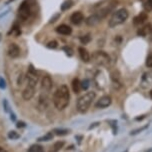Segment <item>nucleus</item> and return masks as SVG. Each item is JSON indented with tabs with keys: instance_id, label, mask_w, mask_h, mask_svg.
I'll return each instance as SVG.
<instances>
[{
	"instance_id": "f257e3e1",
	"label": "nucleus",
	"mask_w": 152,
	"mask_h": 152,
	"mask_svg": "<svg viewBox=\"0 0 152 152\" xmlns=\"http://www.w3.org/2000/svg\"><path fill=\"white\" fill-rule=\"evenodd\" d=\"M70 101V92L65 84L59 86L53 94V103L58 110H64Z\"/></svg>"
},
{
	"instance_id": "f03ea898",
	"label": "nucleus",
	"mask_w": 152,
	"mask_h": 152,
	"mask_svg": "<svg viewBox=\"0 0 152 152\" xmlns=\"http://www.w3.org/2000/svg\"><path fill=\"white\" fill-rule=\"evenodd\" d=\"M116 5H117V2L112 1L111 3L106 5L105 7H103V8H101V9H99L98 11H96V12L94 13V14H92V15L89 16V17L87 18V20H86V24L89 25V26L96 25L97 23H99L100 21L102 20V19H104L111 11H112V10L114 9V7H115Z\"/></svg>"
},
{
	"instance_id": "7ed1b4c3",
	"label": "nucleus",
	"mask_w": 152,
	"mask_h": 152,
	"mask_svg": "<svg viewBox=\"0 0 152 152\" xmlns=\"http://www.w3.org/2000/svg\"><path fill=\"white\" fill-rule=\"evenodd\" d=\"M95 92L93 91H89L86 92L85 94L82 95L81 97H79L77 100V103H76V108L79 111L80 113H85L86 111L89 109L91 103L93 102V100L95 99Z\"/></svg>"
},
{
	"instance_id": "20e7f679",
	"label": "nucleus",
	"mask_w": 152,
	"mask_h": 152,
	"mask_svg": "<svg viewBox=\"0 0 152 152\" xmlns=\"http://www.w3.org/2000/svg\"><path fill=\"white\" fill-rule=\"evenodd\" d=\"M128 16H129L128 11H127L126 9H124V8H121V9H119L113 13L109 22H108V25H109V27H111V28H114V27L125 22L127 20V18H128Z\"/></svg>"
},
{
	"instance_id": "39448f33",
	"label": "nucleus",
	"mask_w": 152,
	"mask_h": 152,
	"mask_svg": "<svg viewBox=\"0 0 152 152\" xmlns=\"http://www.w3.org/2000/svg\"><path fill=\"white\" fill-rule=\"evenodd\" d=\"M92 61L99 66L108 67L110 65V57L104 51H96L92 55Z\"/></svg>"
},
{
	"instance_id": "423d86ee",
	"label": "nucleus",
	"mask_w": 152,
	"mask_h": 152,
	"mask_svg": "<svg viewBox=\"0 0 152 152\" xmlns=\"http://www.w3.org/2000/svg\"><path fill=\"white\" fill-rule=\"evenodd\" d=\"M31 5L29 3L28 0H25L20 4V6L18 8V17L22 21H25L26 19L29 18V16L31 14Z\"/></svg>"
},
{
	"instance_id": "0eeeda50",
	"label": "nucleus",
	"mask_w": 152,
	"mask_h": 152,
	"mask_svg": "<svg viewBox=\"0 0 152 152\" xmlns=\"http://www.w3.org/2000/svg\"><path fill=\"white\" fill-rule=\"evenodd\" d=\"M26 79H27V85L36 87L38 80H39V76H38L37 72L35 71V69L33 68L32 65L29 66L28 72H27V75H26Z\"/></svg>"
},
{
	"instance_id": "6e6552de",
	"label": "nucleus",
	"mask_w": 152,
	"mask_h": 152,
	"mask_svg": "<svg viewBox=\"0 0 152 152\" xmlns=\"http://www.w3.org/2000/svg\"><path fill=\"white\" fill-rule=\"evenodd\" d=\"M140 86L143 89H148L152 87V69L149 71L145 72L141 77L140 81Z\"/></svg>"
},
{
	"instance_id": "1a4fd4ad",
	"label": "nucleus",
	"mask_w": 152,
	"mask_h": 152,
	"mask_svg": "<svg viewBox=\"0 0 152 152\" xmlns=\"http://www.w3.org/2000/svg\"><path fill=\"white\" fill-rule=\"evenodd\" d=\"M112 102V99H111L110 96L108 95H105V96H102L98 101L95 103V107L96 108H100V109H103V108H106L111 104Z\"/></svg>"
},
{
	"instance_id": "9d476101",
	"label": "nucleus",
	"mask_w": 152,
	"mask_h": 152,
	"mask_svg": "<svg viewBox=\"0 0 152 152\" xmlns=\"http://www.w3.org/2000/svg\"><path fill=\"white\" fill-rule=\"evenodd\" d=\"M53 86V81L50 78V76L46 75L41 80V89L45 92H49Z\"/></svg>"
},
{
	"instance_id": "9b49d317",
	"label": "nucleus",
	"mask_w": 152,
	"mask_h": 152,
	"mask_svg": "<svg viewBox=\"0 0 152 152\" xmlns=\"http://www.w3.org/2000/svg\"><path fill=\"white\" fill-rule=\"evenodd\" d=\"M8 55L10 57H12V58H17V57L20 55V48H19V46L17 44H15V43H11V44L9 45V47H8Z\"/></svg>"
},
{
	"instance_id": "f8f14e48",
	"label": "nucleus",
	"mask_w": 152,
	"mask_h": 152,
	"mask_svg": "<svg viewBox=\"0 0 152 152\" xmlns=\"http://www.w3.org/2000/svg\"><path fill=\"white\" fill-rule=\"evenodd\" d=\"M35 94V87L33 86H30V85H27L26 88L24 89L23 92H22V97L24 100H30L32 99V97L34 96Z\"/></svg>"
},
{
	"instance_id": "ddd939ff",
	"label": "nucleus",
	"mask_w": 152,
	"mask_h": 152,
	"mask_svg": "<svg viewBox=\"0 0 152 152\" xmlns=\"http://www.w3.org/2000/svg\"><path fill=\"white\" fill-rule=\"evenodd\" d=\"M83 20H84V16L80 11H76L70 16V21L73 24H75V25H78L81 22H83Z\"/></svg>"
},
{
	"instance_id": "4468645a",
	"label": "nucleus",
	"mask_w": 152,
	"mask_h": 152,
	"mask_svg": "<svg viewBox=\"0 0 152 152\" xmlns=\"http://www.w3.org/2000/svg\"><path fill=\"white\" fill-rule=\"evenodd\" d=\"M56 32L61 35H70L72 33L71 27L66 25V24H61V25L56 27Z\"/></svg>"
},
{
	"instance_id": "2eb2a0df",
	"label": "nucleus",
	"mask_w": 152,
	"mask_h": 152,
	"mask_svg": "<svg viewBox=\"0 0 152 152\" xmlns=\"http://www.w3.org/2000/svg\"><path fill=\"white\" fill-rule=\"evenodd\" d=\"M152 33V25L151 24H146L145 26H143L142 28H140L139 30L137 31V34L139 36H142V37H146L148 36L149 34Z\"/></svg>"
},
{
	"instance_id": "dca6fc26",
	"label": "nucleus",
	"mask_w": 152,
	"mask_h": 152,
	"mask_svg": "<svg viewBox=\"0 0 152 152\" xmlns=\"http://www.w3.org/2000/svg\"><path fill=\"white\" fill-rule=\"evenodd\" d=\"M78 52H79V56H80V58H81V60H82V61H84V62H89V61H90V59H91L90 54H89V52L84 47L78 48Z\"/></svg>"
},
{
	"instance_id": "f3484780",
	"label": "nucleus",
	"mask_w": 152,
	"mask_h": 152,
	"mask_svg": "<svg viewBox=\"0 0 152 152\" xmlns=\"http://www.w3.org/2000/svg\"><path fill=\"white\" fill-rule=\"evenodd\" d=\"M147 18H148V15L146 14L145 12H141L139 15H137L136 17L134 18L133 23H134V25H141V24H143L147 20Z\"/></svg>"
},
{
	"instance_id": "a211bd4d",
	"label": "nucleus",
	"mask_w": 152,
	"mask_h": 152,
	"mask_svg": "<svg viewBox=\"0 0 152 152\" xmlns=\"http://www.w3.org/2000/svg\"><path fill=\"white\" fill-rule=\"evenodd\" d=\"M111 79H112L113 83L116 84L117 86H122V81H121V76L119 74L117 70H114L113 72H111Z\"/></svg>"
},
{
	"instance_id": "6ab92c4d",
	"label": "nucleus",
	"mask_w": 152,
	"mask_h": 152,
	"mask_svg": "<svg viewBox=\"0 0 152 152\" xmlns=\"http://www.w3.org/2000/svg\"><path fill=\"white\" fill-rule=\"evenodd\" d=\"M72 89H73V91H74V93H79L80 90L82 89V88H81V82L79 81L78 78L73 79V81H72Z\"/></svg>"
},
{
	"instance_id": "aec40b11",
	"label": "nucleus",
	"mask_w": 152,
	"mask_h": 152,
	"mask_svg": "<svg viewBox=\"0 0 152 152\" xmlns=\"http://www.w3.org/2000/svg\"><path fill=\"white\" fill-rule=\"evenodd\" d=\"M53 137H54V134H53V132H48L47 134H45V135H43L42 137H39L38 138V141H40V142H46V141H50V140H52L53 139Z\"/></svg>"
},
{
	"instance_id": "412c9836",
	"label": "nucleus",
	"mask_w": 152,
	"mask_h": 152,
	"mask_svg": "<svg viewBox=\"0 0 152 152\" xmlns=\"http://www.w3.org/2000/svg\"><path fill=\"white\" fill-rule=\"evenodd\" d=\"M64 146V141H57L54 143L53 147H52V152H58L60 149L63 148Z\"/></svg>"
},
{
	"instance_id": "4be33fe9",
	"label": "nucleus",
	"mask_w": 152,
	"mask_h": 152,
	"mask_svg": "<svg viewBox=\"0 0 152 152\" xmlns=\"http://www.w3.org/2000/svg\"><path fill=\"white\" fill-rule=\"evenodd\" d=\"M73 5V1L72 0H65L63 3L61 4V10L62 11H65V10H68L70 7Z\"/></svg>"
},
{
	"instance_id": "5701e85b",
	"label": "nucleus",
	"mask_w": 152,
	"mask_h": 152,
	"mask_svg": "<svg viewBox=\"0 0 152 152\" xmlns=\"http://www.w3.org/2000/svg\"><path fill=\"white\" fill-rule=\"evenodd\" d=\"M143 8H144L145 11H152V0H145L143 2Z\"/></svg>"
},
{
	"instance_id": "b1692460",
	"label": "nucleus",
	"mask_w": 152,
	"mask_h": 152,
	"mask_svg": "<svg viewBox=\"0 0 152 152\" xmlns=\"http://www.w3.org/2000/svg\"><path fill=\"white\" fill-rule=\"evenodd\" d=\"M28 152H44L43 151V147L40 145H32L30 148L28 149Z\"/></svg>"
},
{
	"instance_id": "393cba45",
	"label": "nucleus",
	"mask_w": 152,
	"mask_h": 152,
	"mask_svg": "<svg viewBox=\"0 0 152 152\" xmlns=\"http://www.w3.org/2000/svg\"><path fill=\"white\" fill-rule=\"evenodd\" d=\"M53 132L55 133L56 135H60V136H62V135L68 134V133H69V130H67V129H55Z\"/></svg>"
},
{
	"instance_id": "a878e982",
	"label": "nucleus",
	"mask_w": 152,
	"mask_h": 152,
	"mask_svg": "<svg viewBox=\"0 0 152 152\" xmlns=\"http://www.w3.org/2000/svg\"><path fill=\"white\" fill-rule=\"evenodd\" d=\"M8 137H9L10 139H18V138L20 137V135L16 131H10L8 133Z\"/></svg>"
},
{
	"instance_id": "bb28decb",
	"label": "nucleus",
	"mask_w": 152,
	"mask_h": 152,
	"mask_svg": "<svg viewBox=\"0 0 152 152\" xmlns=\"http://www.w3.org/2000/svg\"><path fill=\"white\" fill-rule=\"evenodd\" d=\"M146 66L148 68H152V53H150L146 58Z\"/></svg>"
},
{
	"instance_id": "cd10ccee",
	"label": "nucleus",
	"mask_w": 152,
	"mask_h": 152,
	"mask_svg": "<svg viewBox=\"0 0 152 152\" xmlns=\"http://www.w3.org/2000/svg\"><path fill=\"white\" fill-rule=\"evenodd\" d=\"M90 36L89 35H85V36H83V37H81L80 38V41H81V43L82 44H87V43L90 41Z\"/></svg>"
},
{
	"instance_id": "c85d7f7f",
	"label": "nucleus",
	"mask_w": 152,
	"mask_h": 152,
	"mask_svg": "<svg viewBox=\"0 0 152 152\" xmlns=\"http://www.w3.org/2000/svg\"><path fill=\"white\" fill-rule=\"evenodd\" d=\"M89 87V81L87 79L83 80L82 82H81V88L84 89V90H86Z\"/></svg>"
},
{
	"instance_id": "c756f323",
	"label": "nucleus",
	"mask_w": 152,
	"mask_h": 152,
	"mask_svg": "<svg viewBox=\"0 0 152 152\" xmlns=\"http://www.w3.org/2000/svg\"><path fill=\"white\" fill-rule=\"evenodd\" d=\"M46 46H47L48 48H50V49H54V48H56L57 46H58V44H57L56 41H50V42H48V44Z\"/></svg>"
},
{
	"instance_id": "7c9ffc66",
	"label": "nucleus",
	"mask_w": 152,
	"mask_h": 152,
	"mask_svg": "<svg viewBox=\"0 0 152 152\" xmlns=\"http://www.w3.org/2000/svg\"><path fill=\"white\" fill-rule=\"evenodd\" d=\"M146 128H148V125H145V126H143V127H141V128H139V129H136V130H134L133 132H131V135L133 134H137V133H139V132H141V131H143V130H145Z\"/></svg>"
},
{
	"instance_id": "2f4dec72",
	"label": "nucleus",
	"mask_w": 152,
	"mask_h": 152,
	"mask_svg": "<svg viewBox=\"0 0 152 152\" xmlns=\"http://www.w3.org/2000/svg\"><path fill=\"white\" fill-rule=\"evenodd\" d=\"M6 87V85H5V81H4V79L2 77H0V88H5Z\"/></svg>"
},
{
	"instance_id": "473e14b6",
	"label": "nucleus",
	"mask_w": 152,
	"mask_h": 152,
	"mask_svg": "<svg viewBox=\"0 0 152 152\" xmlns=\"http://www.w3.org/2000/svg\"><path fill=\"white\" fill-rule=\"evenodd\" d=\"M3 104H5V111H8V103H7V100H4Z\"/></svg>"
},
{
	"instance_id": "72a5a7b5",
	"label": "nucleus",
	"mask_w": 152,
	"mask_h": 152,
	"mask_svg": "<svg viewBox=\"0 0 152 152\" xmlns=\"http://www.w3.org/2000/svg\"><path fill=\"white\" fill-rule=\"evenodd\" d=\"M24 126H25V125H24L23 122H19L18 125H17V127H24Z\"/></svg>"
},
{
	"instance_id": "f704fd0d",
	"label": "nucleus",
	"mask_w": 152,
	"mask_h": 152,
	"mask_svg": "<svg viewBox=\"0 0 152 152\" xmlns=\"http://www.w3.org/2000/svg\"><path fill=\"white\" fill-rule=\"evenodd\" d=\"M15 115H14V114H12V115H11V120H13V121H14L15 120Z\"/></svg>"
},
{
	"instance_id": "c9c22d12",
	"label": "nucleus",
	"mask_w": 152,
	"mask_h": 152,
	"mask_svg": "<svg viewBox=\"0 0 152 152\" xmlns=\"http://www.w3.org/2000/svg\"><path fill=\"white\" fill-rule=\"evenodd\" d=\"M0 152H7V151L5 150V149L2 148V147H0Z\"/></svg>"
},
{
	"instance_id": "e433bc0d",
	"label": "nucleus",
	"mask_w": 152,
	"mask_h": 152,
	"mask_svg": "<svg viewBox=\"0 0 152 152\" xmlns=\"http://www.w3.org/2000/svg\"><path fill=\"white\" fill-rule=\"evenodd\" d=\"M150 96H151V98H152V90H151V92H150Z\"/></svg>"
}]
</instances>
